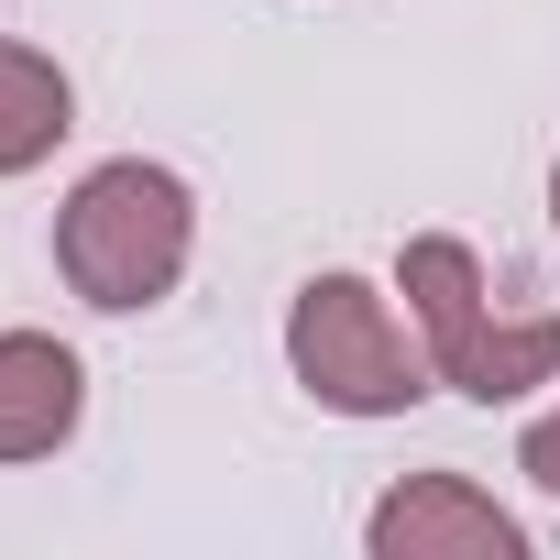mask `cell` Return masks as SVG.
Here are the masks:
<instances>
[{"instance_id":"obj_5","label":"cell","mask_w":560,"mask_h":560,"mask_svg":"<svg viewBox=\"0 0 560 560\" xmlns=\"http://www.w3.org/2000/svg\"><path fill=\"white\" fill-rule=\"evenodd\" d=\"M78 407H89V374L67 341L45 330H0V462H45L78 440Z\"/></svg>"},{"instance_id":"obj_8","label":"cell","mask_w":560,"mask_h":560,"mask_svg":"<svg viewBox=\"0 0 560 560\" xmlns=\"http://www.w3.org/2000/svg\"><path fill=\"white\" fill-rule=\"evenodd\" d=\"M549 220H560V165H549Z\"/></svg>"},{"instance_id":"obj_6","label":"cell","mask_w":560,"mask_h":560,"mask_svg":"<svg viewBox=\"0 0 560 560\" xmlns=\"http://www.w3.org/2000/svg\"><path fill=\"white\" fill-rule=\"evenodd\" d=\"M67 132H78V89H67V67L0 34V176L45 165Z\"/></svg>"},{"instance_id":"obj_1","label":"cell","mask_w":560,"mask_h":560,"mask_svg":"<svg viewBox=\"0 0 560 560\" xmlns=\"http://www.w3.org/2000/svg\"><path fill=\"white\" fill-rule=\"evenodd\" d=\"M187 176L121 154V165H89L56 209V275L89 298V308H154L176 275H187Z\"/></svg>"},{"instance_id":"obj_4","label":"cell","mask_w":560,"mask_h":560,"mask_svg":"<svg viewBox=\"0 0 560 560\" xmlns=\"http://www.w3.org/2000/svg\"><path fill=\"white\" fill-rule=\"evenodd\" d=\"M374 560H527V527L462 472H418L374 505Z\"/></svg>"},{"instance_id":"obj_3","label":"cell","mask_w":560,"mask_h":560,"mask_svg":"<svg viewBox=\"0 0 560 560\" xmlns=\"http://www.w3.org/2000/svg\"><path fill=\"white\" fill-rule=\"evenodd\" d=\"M287 363L319 407L341 418H396L418 407L440 374H429V341H407V319L363 287V275H308L298 308H287Z\"/></svg>"},{"instance_id":"obj_7","label":"cell","mask_w":560,"mask_h":560,"mask_svg":"<svg viewBox=\"0 0 560 560\" xmlns=\"http://www.w3.org/2000/svg\"><path fill=\"white\" fill-rule=\"evenodd\" d=\"M516 472H527L538 494H560V407H549V418H538V429L516 440Z\"/></svg>"},{"instance_id":"obj_2","label":"cell","mask_w":560,"mask_h":560,"mask_svg":"<svg viewBox=\"0 0 560 560\" xmlns=\"http://www.w3.org/2000/svg\"><path fill=\"white\" fill-rule=\"evenodd\" d=\"M407 308H418L429 374L451 396H472V407H505V396H527V385L560 374V319H494L483 308V264L451 231L407 242Z\"/></svg>"}]
</instances>
